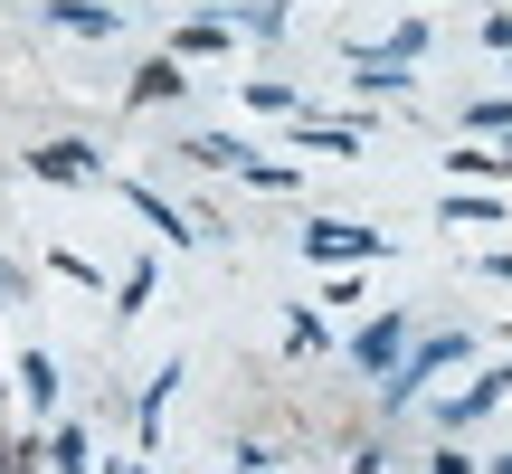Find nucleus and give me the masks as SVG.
Here are the masks:
<instances>
[{"label": "nucleus", "instance_id": "f257e3e1", "mask_svg": "<svg viewBox=\"0 0 512 474\" xmlns=\"http://www.w3.org/2000/svg\"><path fill=\"white\" fill-rule=\"evenodd\" d=\"M304 247L313 256H370L380 237H370V228H304Z\"/></svg>", "mask_w": 512, "mask_h": 474}, {"label": "nucleus", "instance_id": "7ed1b4c3", "mask_svg": "<svg viewBox=\"0 0 512 474\" xmlns=\"http://www.w3.org/2000/svg\"><path fill=\"white\" fill-rule=\"evenodd\" d=\"M389 351H399V323H370V332H361V361L389 370Z\"/></svg>", "mask_w": 512, "mask_h": 474}, {"label": "nucleus", "instance_id": "20e7f679", "mask_svg": "<svg viewBox=\"0 0 512 474\" xmlns=\"http://www.w3.org/2000/svg\"><path fill=\"white\" fill-rule=\"evenodd\" d=\"M10 456H19V446H0V465H10Z\"/></svg>", "mask_w": 512, "mask_h": 474}, {"label": "nucleus", "instance_id": "f03ea898", "mask_svg": "<svg viewBox=\"0 0 512 474\" xmlns=\"http://www.w3.org/2000/svg\"><path fill=\"white\" fill-rule=\"evenodd\" d=\"M38 171H48V181H86V152H76V143H48V152H38Z\"/></svg>", "mask_w": 512, "mask_h": 474}]
</instances>
